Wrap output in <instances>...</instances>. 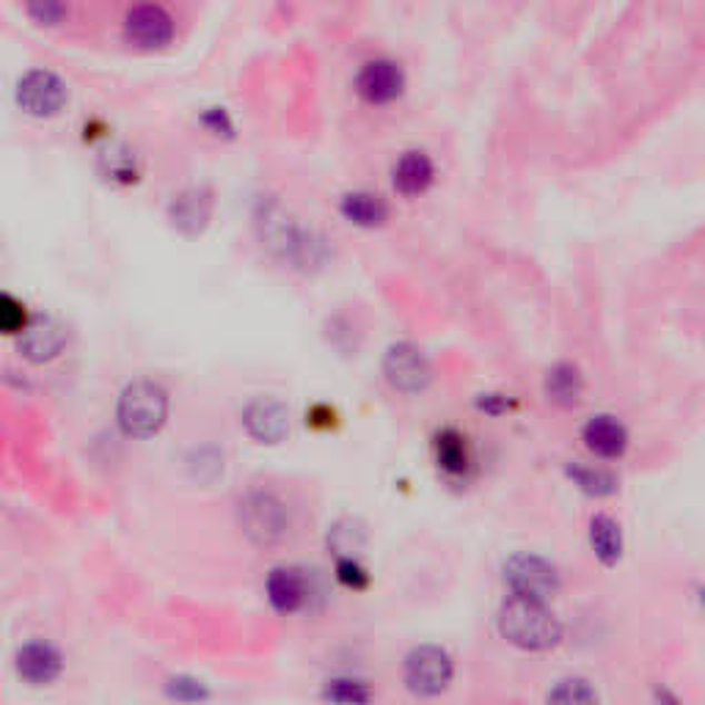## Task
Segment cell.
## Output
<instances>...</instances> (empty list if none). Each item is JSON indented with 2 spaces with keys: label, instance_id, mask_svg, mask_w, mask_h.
Returning a JSON list of instances; mask_svg holds the SVG:
<instances>
[{
  "label": "cell",
  "instance_id": "20",
  "mask_svg": "<svg viewBox=\"0 0 705 705\" xmlns=\"http://www.w3.org/2000/svg\"><path fill=\"white\" fill-rule=\"evenodd\" d=\"M589 546H593L595 557L600 559V565L606 568H615L623 559V532L620 524L615 522L606 513H598L589 522Z\"/></svg>",
  "mask_w": 705,
  "mask_h": 705
},
{
  "label": "cell",
  "instance_id": "11",
  "mask_svg": "<svg viewBox=\"0 0 705 705\" xmlns=\"http://www.w3.org/2000/svg\"><path fill=\"white\" fill-rule=\"evenodd\" d=\"M17 678L28 686H50L61 678L63 656L48 639H31L14 656Z\"/></svg>",
  "mask_w": 705,
  "mask_h": 705
},
{
  "label": "cell",
  "instance_id": "27",
  "mask_svg": "<svg viewBox=\"0 0 705 705\" xmlns=\"http://www.w3.org/2000/svg\"><path fill=\"white\" fill-rule=\"evenodd\" d=\"M28 322H31V317H28L26 306L14 295L0 290V334L3 337H20Z\"/></svg>",
  "mask_w": 705,
  "mask_h": 705
},
{
  "label": "cell",
  "instance_id": "14",
  "mask_svg": "<svg viewBox=\"0 0 705 705\" xmlns=\"http://www.w3.org/2000/svg\"><path fill=\"white\" fill-rule=\"evenodd\" d=\"M433 458L438 471L449 479H469L474 471V453L466 433L458 427H441L433 436Z\"/></svg>",
  "mask_w": 705,
  "mask_h": 705
},
{
  "label": "cell",
  "instance_id": "17",
  "mask_svg": "<svg viewBox=\"0 0 705 705\" xmlns=\"http://www.w3.org/2000/svg\"><path fill=\"white\" fill-rule=\"evenodd\" d=\"M585 375L576 364L559 361L554 364L546 373V380H543V391H546L548 400L559 408H576L585 400Z\"/></svg>",
  "mask_w": 705,
  "mask_h": 705
},
{
  "label": "cell",
  "instance_id": "33",
  "mask_svg": "<svg viewBox=\"0 0 705 705\" xmlns=\"http://www.w3.org/2000/svg\"><path fill=\"white\" fill-rule=\"evenodd\" d=\"M477 408L488 416H502V414L513 411V408H516V403H513L510 397H505V395H479Z\"/></svg>",
  "mask_w": 705,
  "mask_h": 705
},
{
  "label": "cell",
  "instance_id": "2",
  "mask_svg": "<svg viewBox=\"0 0 705 705\" xmlns=\"http://www.w3.org/2000/svg\"><path fill=\"white\" fill-rule=\"evenodd\" d=\"M117 419L125 436L152 438L169 419V391L155 380H132L125 386L117 406Z\"/></svg>",
  "mask_w": 705,
  "mask_h": 705
},
{
  "label": "cell",
  "instance_id": "22",
  "mask_svg": "<svg viewBox=\"0 0 705 705\" xmlns=\"http://www.w3.org/2000/svg\"><path fill=\"white\" fill-rule=\"evenodd\" d=\"M568 474L570 483L582 490V494L593 496V499H606L617 490V477L609 469H600V466H587L582 460H574L568 464Z\"/></svg>",
  "mask_w": 705,
  "mask_h": 705
},
{
  "label": "cell",
  "instance_id": "7",
  "mask_svg": "<svg viewBox=\"0 0 705 705\" xmlns=\"http://www.w3.org/2000/svg\"><path fill=\"white\" fill-rule=\"evenodd\" d=\"M384 375L400 395H419L430 386L433 364L427 352L414 342H397L386 350Z\"/></svg>",
  "mask_w": 705,
  "mask_h": 705
},
{
  "label": "cell",
  "instance_id": "30",
  "mask_svg": "<svg viewBox=\"0 0 705 705\" xmlns=\"http://www.w3.org/2000/svg\"><path fill=\"white\" fill-rule=\"evenodd\" d=\"M26 11L33 22H39V26H61L69 14L67 6L61 3H37V6H28Z\"/></svg>",
  "mask_w": 705,
  "mask_h": 705
},
{
  "label": "cell",
  "instance_id": "5",
  "mask_svg": "<svg viewBox=\"0 0 705 705\" xmlns=\"http://www.w3.org/2000/svg\"><path fill=\"white\" fill-rule=\"evenodd\" d=\"M455 678V662L444 647L419 645L406 656L403 681L416 697H438L449 689Z\"/></svg>",
  "mask_w": 705,
  "mask_h": 705
},
{
  "label": "cell",
  "instance_id": "23",
  "mask_svg": "<svg viewBox=\"0 0 705 705\" xmlns=\"http://www.w3.org/2000/svg\"><path fill=\"white\" fill-rule=\"evenodd\" d=\"M322 701L334 705H369L373 703V686L361 678H331L322 686Z\"/></svg>",
  "mask_w": 705,
  "mask_h": 705
},
{
  "label": "cell",
  "instance_id": "1",
  "mask_svg": "<svg viewBox=\"0 0 705 705\" xmlns=\"http://www.w3.org/2000/svg\"><path fill=\"white\" fill-rule=\"evenodd\" d=\"M499 634L513 647L527 653H546L563 643V623L546 604L510 598L499 609Z\"/></svg>",
  "mask_w": 705,
  "mask_h": 705
},
{
  "label": "cell",
  "instance_id": "18",
  "mask_svg": "<svg viewBox=\"0 0 705 705\" xmlns=\"http://www.w3.org/2000/svg\"><path fill=\"white\" fill-rule=\"evenodd\" d=\"M436 179V166H433L430 155L411 149L397 160L395 171H391V182L403 196H421Z\"/></svg>",
  "mask_w": 705,
  "mask_h": 705
},
{
  "label": "cell",
  "instance_id": "15",
  "mask_svg": "<svg viewBox=\"0 0 705 705\" xmlns=\"http://www.w3.org/2000/svg\"><path fill=\"white\" fill-rule=\"evenodd\" d=\"M212 193L205 188H185L171 199L169 221L185 237H199L210 227Z\"/></svg>",
  "mask_w": 705,
  "mask_h": 705
},
{
  "label": "cell",
  "instance_id": "3",
  "mask_svg": "<svg viewBox=\"0 0 705 705\" xmlns=\"http://www.w3.org/2000/svg\"><path fill=\"white\" fill-rule=\"evenodd\" d=\"M240 527L257 546H276L290 535V507L274 490H248L240 499Z\"/></svg>",
  "mask_w": 705,
  "mask_h": 705
},
{
  "label": "cell",
  "instance_id": "8",
  "mask_svg": "<svg viewBox=\"0 0 705 705\" xmlns=\"http://www.w3.org/2000/svg\"><path fill=\"white\" fill-rule=\"evenodd\" d=\"M175 17L163 6H132L125 14V37L141 50H158L175 39Z\"/></svg>",
  "mask_w": 705,
  "mask_h": 705
},
{
  "label": "cell",
  "instance_id": "9",
  "mask_svg": "<svg viewBox=\"0 0 705 705\" xmlns=\"http://www.w3.org/2000/svg\"><path fill=\"white\" fill-rule=\"evenodd\" d=\"M265 595L279 615H298L311 600V576L295 565H279L268 574Z\"/></svg>",
  "mask_w": 705,
  "mask_h": 705
},
{
  "label": "cell",
  "instance_id": "31",
  "mask_svg": "<svg viewBox=\"0 0 705 705\" xmlns=\"http://www.w3.org/2000/svg\"><path fill=\"white\" fill-rule=\"evenodd\" d=\"M201 125L212 132V136H224V138H232L235 125L229 119V113L224 108H210V111L201 113Z\"/></svg>",
  "mask_w": 705,
  "mask_h": 705
},
{
  "label": "cell",
  "instance_id": "24",
  "mask_svg": "<svg viewBox=\"0 0 705 705\" xmlns=\"http://www.w3.org/2000/svg\"><path fill=\"white\" fill-rule=\"evenodd\" d=\"M546 705H598V692L585 678H565L548 692Z\"/></svg>",
  "mask_w": 705,
  "mask_h": 705
},
{
  "label": "cell",
  "instance_id": "4",
  "mask_svg": "<svg viewBox=\"0 0 705 705\" xmlns=\"http://www.w3.org/2000/svg\"><path fill=\"white\" fill-rule=\"evenodd\" d=\"M502 579H505L513 598L546 604V600H552L559 593L557 568L548 559L529 552L513 554L505 563V568H502Z\"/></svg>",
  "mask_w": 705,
  "mask_h": 705
},
{
  "label": "cell",
  "instance_id": "16",
  "mask_svg": "<svg viewBox=\"0 0 705 705\" xmlns=\"http://www.w3.org/2000/svg\"><path fill=\"white\" fill-rule=\"evenodd\" d=\"M582 441L595 458L617 460L626 455L628 449V430L620 419L609 414H598L582 427Z\"/></svg>",
  "mask_w": 705,
  "mask_h": 705
},
{
  "label": "cell",
  "instance_id": "21",
  "mask_svg": "<svg viewBox=\"0 0 705 705\" xmlns=\"http://www.w3.org/2000/svg\"><path fill=\"white\" fill-rule=\"evenodd\" d=\"M326 543L328 554H334L337 559H358L364 548H367V529L356 518H342V522H337L328 529Z\"/></svg>",
  "mask_w": 705,
  "mask_h": 705
},
{
  "label": "cell",
  "instance_id": "10",
  "mask_svg": "<svg viewBox=\"0 0 705 705\" xmlns=\"http://www.w3.org/2000/svg\"><path fill=\"white\" fill-rule=\"evenodd\" d=\"M356 89L369 106H389V102L400 100L406 91V72L391 59L367 61L358 72Z\"/></svg>",
  "mask_w": 705,
  "mask_h": 705
},
{
  "label": "cell",
  "instance_id": "29",
  "mask_svg": "<svg viewBox=\"0 0 705 705\" xmlns=\"http://www.w3.org/2000/svg\"><path fill=\"white\" fill-rule=\"evenodd\" d=\"M337 582L352 589V593H361V589L369 587L373 576L364 568L361 559H337Z\"/></svg>",
  "mask_w": 705,
  "mask_h": 705
},
{
  "label": "cell",
  "instance_id": "19",
  "mask_svg": "<svg viewBox=\"0 0 705 705\" xmlns=\"http://www.w3.org/2000/svg\"><path fill=\"white\" fill-rule=\"evenodd\" d=\"M339 212H342L345 221L361 229H378L389 221V205L378 193H369V190L345 193L342 201H339Z\"/></svg>",
  "mask_w": 705,
  "mask_h": 705
},
{
  "label": "cell",
  "instance_id": "26",
  "mask_svg": "<svg viewBox=\"0 0 705 705\" xmlns=\"http://www.w3.org/2000/svg\"><path fill=\"white\" fill-rule=\"evenodd\" d=\"M102 175L113 179V182L130 185V182H138L141 169H138L136 155H132L130 149L119 147V149H111L108 155H102Z\"/></svg>",
  "mask_w": 705,
  "mask_h": 705
},
{
  "label": "cell",
  "instance_id": "6",
  "mask_svg": "<svg viewBox=\"0 0 705 705\" xmlns=\"http://www.w3.org/2000/svg\"><path fill=\"white\" fill-rule=\"evenodd\" d=\"M69 100L67 83L50 69H31L17 83V106L37 119L59 117Z\"/></svg>",
  "mask_w": 705,
  "mask_h": 705
},
{
  "label": "cell",
  "instance_id": "32",
  "mask_svg": "<svg viewBox=\"0 0 705 705\" xmlns=\"http://www.w3.org/2000/svg\"><path fill=\"white\" fill-rule=\"evenodd\" d=\"M306 425L317 427V430H331V427L337 425V411H334L331 406L317 403V406H311L309 411H306Z\"/></svg>",
  "mask_w": 705,
  "mask_h": 705
},
{
  "label": "cell",
  "instance_id": "28",
  "mask_svg": "<svg viewBox=\"0 0 705 705\" xmlns=\"http://www.w3.org/2000/svg\"><path fill=\"white\" fill-rule=\"evenodd\" d=\"M188 471L199 483H212L218 474H224V455L216 447L193 449V455L188 458Z\"/></svg>",
  "mask_w": 705,
  "mask_h": 705
},
{
  "label": "cell",
  "instance_id": "12",
  "mask_svg": "<svg viewBox=\"0 0 705 705\" xmlns=\"http://www.w3.org/2000/svg\"><path fill=\"white\" fill-rule=\"evenodd\" d=\"M63 348H67V328L56 317H33L17 337V350L31 364L53 361L61 356Z\"/></svg>",
  "mask_w": 705,
  "mask_h": 705
},
{
  "label": "cell",
  "instance_id": "25",
  "mask_svg": "<svg viewBox=\"0 0 705 705\" xmlns=\"http://www.w3.org/2000/svg\"><path fill=\"white\" fill-rule=\"evenodd\" d=\"M166 697L182 705H199L210 701V686L193 675H175L166 681Z\"/></svg>",
  "mask_w": 705,
  "mask_h": 705
},
{
  "label": "cell",
  "instance_id": "34",
  "mask_svg": "<svg viewBox=\"0 0 705 705\" xmlns=\"http://www.w3.org/2000/svg\"><path fill=\"white\" fill-rule=\"evenodd\" d=\"M653 697H656V705H681L678 697H675L667 686H656Z\"/></svg>",
  "mask_w": 705,
  "mask_h": 705
},
{
  "label": "cell",
  "instance_id": "13",
  "mask_svg": "<svg viewBox=\"0 0 705 705\" xmlns=\"http://www.w3.org/2000/svg\"><path fill=\"white\" fill-rule=\"evenodd\" d=\"M242 427L257 444H279L290 433V411L276 397H257L242 411Z\"/></svg>",
  "mask_w": 705,
  "mask_h": 705
}]
</instances>
